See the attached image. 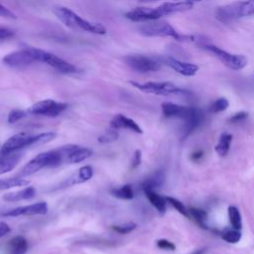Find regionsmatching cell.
<instances>
[{"instance_id":"1","label":"cell","mask_w":254,"mask_h":254,"mask_svg":"<svg viewBox=\"0 0 254 254\" xmlns=\"http://www.w3.org/2000/svg\"><path fill=\"white\" fill-rule=\"evenodd\" d=\"M193 6L192 2L178 1V2H164L155 8L137 7L127 11L124 16L133 22H147L158 20L164 16L172 15L179 12L190 10Z\"/></svg>"},{"instance_id":"2","label":"cell","mask_w":254,"mask_h":254,"mask_svg":"<svg viewBox=\"0 0 254 254\" xmlns=\"http://www.w3.org/2000/svg\"><path fill=\"white\" fill-rule=\"evenodd\" d=\"M54 13L57 18L64 23L66 27L77 30V31H84L96 35H104L106 34V29L103 25L99 23L90 22L78 16L72 10L66 7H55Z\"/></svg>"},{"instance_id":"3","label":"cell","mask_w":254,"mask_h":254,"mask_svg":"<svg viewBox=\"0 0 254 254\" xmlns=\"http://www.w3.org/2000/svg\"><path fill=\"white\" fill-rule=\"evenodd\" d=\"M141 35L145 37H169L180 42H194L195 38L190 35L178 33L172 25L165 21H147L138 28Z\"/></svg>"},{"instance_id":"4","label":"cell","mask_w":254,"mask_h":254,"mask_svg":"<svg viewBox=\"0 0 254 254\" xmlns=\"http://www.w3.org/2000/svg\"><path fill=\"white\" fill-rule=\"evenodd\" d=\"M254 15V0H237L220 6L215 10V17L222 23Z\"/></svg>"},{"instance_id":"5","label":"cell","mask_w":254,"mask_h":254,"mask_svg":"<svg viewBox=\"0 0 254 254\" xmlns=\"http://www.w3.org/2000/svg\"><path fill=\"white\" fill-rule=\"evenodd\" d=\"M199 47L209 53H211L215 58H217L225 66L233 69V70H239L244 68L247 65V58L243 55H237L228 53L221 48L209 44L206 41H202L199 43Z\"/></svg>"},{"instance_id":"6","label":"cell","mask_w":254,"mask_h":254,"mask_svg":"<svg viewBox=\"0 0 254 254\" xmlns=\"http://www.w3.org/2000/svg\"><path fill=\"white\" fill-rule=\"evenodd\" d=\"M135 88L145 92L156 95H188L190 91L180 88L172 82L169 81H147V82H137L129 81Z\"/></svg>"},{"instance_id":"7","label":"cell","mask_w":254,"mask_h":254,"mask_svg":"<svg viewBox=\"0 0 254 254\" xmlns=\"http://www.w3.org/2000/svg\"><path fill=\"white\" fill-rule=\"evenodd\" d=\"M62 161H63V156L58 149L40 153L35 158H33L28 164L24 166V168L22 169L21 175L22 176L33 175L45 167L58 166L62 163Z\"/></svg>"},{"instance_id":"8","label":"cell","mask_w":254,"mask_h":254,"mask_svg":"<svg viewBox=\"0 0 254 254\" xmlns=\"http://www.w3.org/2000/svg\"><path fill=\"white\" fill-rule=\"evenodd\" d=\"M39 52L40 49L36 48H27L12 52L6 55L2 62L4 64L14 67V68H22L26 67L36 62H39Z\"/></svg>"},{"instance_id":"9","label":"cell","mask_w":254,"mask_h":254,"mask_svg":"<svg viewBox=\"0 0 254 254\" xmlns=\"http://www.w3.org/2000/svg\"><path fill=\"white\" fill-rule=\"evenodd\" d=\"M66 107L67 104L64 102H58L53 99H45L34 103L28 108L27 112L34 115L56 117L60 115Z\"/></svg>"},{"instance_id":"10","label":"cell","mask_w":254,"mask_h":254,"mask_svg":"<svg viewBox=\"0 0 254 254\" xmlns=\"http://www.w3.org/2000/svg\"><path fill=\"white\" fill-rule=\"evenodd\" d=\"M125 64L133 70L138 72H152L160 69L161 64L156 60L142 56V55H130L124 58Z\"/></svg>"},{"instance_id":"11","label":"cell","mask_w":254,"mask_h":254,"mask_svg":"<svg viewBox=\"0 0 254 254\" xmlns=\"http://www.w3.org/2000/svg\"><path fill=\"white\" fill-rule=\"evenodd\" d=\"M39 62L45 63L46 64L52 66L53 68L64 74H70L76 72V67L72 64L43 50H40L39 52Z\"/></svg>"},{"instance_id":"12","label":"cell","mask_w":254,"mask_h":254,"mask_svg":"<svg viewBox=\"0 0 254 254\" xmlns=\"http://www.w3.org/2000/svg\"><path fill=\"white\" fill-rule=\"evenodd\" d=\"M33 141H34V136L25 133V132H21V133H17L15 135H13L12 137H10L2 146L0 154L2 156H6V155H10L11 153L22 149L24 147H28V146H32L33 145Z\"/></svg>"},{"instance_id":"13","label":"cell","mask_w":254,"mask_h":254,"mask_svg":"<svg viewBox=\"0 0 254 254\" xmlns=\"http://www.w3.org/2000/svg\"><path fill=\"white\" fill-rule=\"evenodd\" d=\"M63 156V160L67 163L74 164L88 159L92 155V151L88 148L77 145H66L58 149Z\"/></svg>"},{"instance_id":"14","label":"cell","mask_w":254,"mask_h":254,"mask_svg":"<svg viewBox=\"0 0 254 254\" xmlns=\"http://www.w3.org/2000/svg\"><path fill=\"white\" fill-rule=\"evenodd\" d=\"M48 212V204L44 201L37 203L19 206L13 209H10L6 212H3V216H20V215H38L46 214Z\"/></svg>"},{"instance_id":"15","label":"cell","mask_w":254,"mask_h":254,"mask_svg":"<svg viewBox=\"0 0 254 254\" xmlns=\"http://www.w3.org/2000/svg\"><path fill=\"white\" fill-rule=\"evenodd\" d=\"M163 61H164L165 64H167L169 67H171L178 73L185 75V76H192L198 70V65L191 64V63L182 62L173 57H166V58H164Z\"/></svg>"},{"instance_id":"16","label":"cell","mask_w":254,"mask_h":254,"mask_svg":"<svg viewBox=\"0 0 254 254\" xmlns=\"http://www.w3.org/2000/svg\"><path fill=\"white\" fill-rule=\"evenodd\" d=\"M162 107V111L165 117H177V118H181V119H185L191 111L192 107H189V106H183V105H179L173 102H164L161 105Z\"/></svg>"},{"instance_id":"17","label":"cell","mask_w":254,"mask_h":254,"mask_svg":"<svg viewBox=\"0 0 254 254\" xmlns=\"http://www.w3.org/2000/svg\"><path fill=\"white\" fill-rule=\"evenodd\" d=\"M110 126L113 129H121V128H125V129H129L131 131H134L136 133H142V129L140 128V126L131 118L126 117L123 114H117L115 115L111 121H110Z\"/></svg>"},{"instance_id":"18","label":"cell","mask_w":254,"mask_h":254,"mask_svg":"<svg viewBox=\"0 0 254 254\" xmlns=\"http://www.w3.org/2000/svg\"><path fill=\"white\" fill-rule=\"evenodd\" d=\"M203 119V113L200 109H197L193 107L192 112L184 120L185 125H184V137H188L193 130H195L200 123L202 122Z\"/></svg>"},{"instance_id":"19","label":"cell","mask_w":254,"mask_h":254,"mask_svg":"<svg viewBox=\"0 0 254 254\" xmlns=\"http://www.w3.org/2000/svg\"><path fill=\"white\" fill-rule=\"evenodd\" d=\"M35 194H36L35 188L27 187L21 190L5 193L3 195V199L8 202H14V201H20L25 199H31L35 196Z\"/></svg>"},{"instance_id":"20","label":"cell","mask_w":254,"mask_h":254,"mask_svg":"<svg viewBox=\"0 0 254 254\" xmlns=\"http://www.w3.org/2000/svg\"><path fill=\"white\" fill-rule=\"evenodd\" d=\"M165 183V174L162 171H156L150 177H148L142 183L143 190H154L157 188H160Z\"/></svg>"},{"instance_id":"21","label":"cell","mask_w":254,"mask_h":254,"mask_svg":"<svg viewBox=\"0 0 254 254\" xmlns=\"http://www.w3.org/2000/svg\"><path fill=\"white\" fill-rule=\"evenodd\" d=\"M28 250V242L23 236H15L8 242V254H25Z\"/></svg>"},{"instance_id":"22","label":"cell","mask_w":254,"mask_h":254,"mask_svg":"<svg viewBox=\"0 0 254 254\" xmlns=\"http://www.w3.org/2000/svg\"><path fill=\"white\" fill-rule=\"evenodd\" d=\"M145 195L151 202V204L161 213L164 214L167 209V200L165 197L161 196L154 190H145Z\"/></svg>"},{"instance_id":"23","label":"cell","mask_w":254,"mask_h":254,"mask_svg":"<svg viewBox=\"0 0 254 254\" xmlns=\"http://www.w3.org/2000/svg\"><path fill=\"white\" fill-rule=\"evenodd\" d=\"M92 177H93V169L90 166H83L77 171L76 175H74L73 178L70 179V182L68 183V185L81 184L89 181Z\"/></svg>"},{"instance_id":"24","label":"cell","mask_w":254,"mask_h":254,"mask_svg":"<svg viewBox=\"0 0 254 254\" xmlns=\"http://www.w3.org/2000/svg\"><path fill=\"white\" fill-rule=\"evenodd\" d=\"M232 135L229 133H222L220 135L219 141L215 146V152L219 155V156H226L229 149H230V145H231V141H232Z\"/></svg>"},{"instance_id":"25","label":"cell","mask_w":254,"mask_h":254,"mask_svg":"<svg viewBox=\"0 0 254 254\" xmlns=\"http://www.w3.org/2000/svg\"><path fill=\"white\" fill-rule=\"evenodd\" d=\"M19 156L6 155L0 159V176L12 171L18 164Z\"/></svg>"},{"instance_id":"26","label":"cell","mask_w":254,"mask_h":254,"mask_svg":"<svg viewBox=\"0 0 254 254\" xmlns=\"http://www.w3.org/2000/svg\"><path fill=\"white\" fill-rule=\"evenodd\" d=\"M188 216H190L201 228H207L205 224V221L207 219V213L205 210L196 207H190L188 208Z\"/></svg>"},{"instance_id":"27","label":"cell","mask_w":254,"mask_h":254,"mask_svg":"<svg viewBox=\"0 0 254 254\" xmlns=\"http://www.w3.org/2000/svg\"><path fill=\"white\" fill-rule=\"evenodd\" d=\"M29 184H30V181L22 178H11V179L0 180V190H8L16 187H26Z\"/></svg>"},{"instance_id":"28","label":"cell","mask_w":254,"mask_h":254,"mask_svg":"<svg viewBox=\"0 0 254 254\" xmlns=\"http://www.w3.org/2000/svg\"><path fill=\"white\" fill-rule=\"evenodd\" d=\"M228 218L231 226L234 229L240 230L242 228V219H241V214L238 210V208L234 205L228 206Z\"/></svg>"},{"instance_id":"29","label":"cell","mask_w":254,"mask_h":254,"mask_svg":"<svg viewBox=\"0 0 254 254\" xmlns=\"http://www.w3.org/2000/svg\"><path fill=\"white\" fill-rule=\"evenodd\" d=\"M111 193L121 199H132L134 196L132 186L131 185H125L123 187L113 189L111 190Z\"/></svg>"},{"instance_id":"30","label":"cell","mask_w":254,"mask_h":254,"mask_svg":"<svg viewBox=\"0 0 254 254\" xmlns=\"http://www.w3.org/2000/svg\"><path fill=\"white\" fill-rule=\"evenodd\" d=\"M241 232L238 229H225L224 231H222L221 233V238L226 241L227 243H231V244H235L237 242L240 241L241 239Z\"/></svg>"},{"instance_id":"31","label":"cell","mask_w":254,"mask_h":254,"mask_svg":"<svg viewBox=\"0 0 254 254\" xmlns=\"http://www.w3.org/2000/svg\"><path fill=\"white\" fill-rule=\"evenodd\" d=\"M229 106V102L226 98L224 97H220L218 99H216L215 101H213L210 106H209V111L212 113H218V112H222L224 110H226Z\"/></svg>"},{"instance_id":"32","label":"cell","mask_w":254,"mask_h":254,"mask_svg":"<svg viewBox=\"0 0 254 254\" xmlns=\"http://www.w3.org/2000/svg\"><path fill=\"white\" fill-rule=\"evenodd\" d=\"M56 135L57 134L55 132H45V133L38 134V135L34 136L33 145H35V144H46L48 142H51L52 140L55 139Z\"/></svg>"},{"instance_id":"33","label":"cell","mask_w":254,"mask_h":254,"mask_svg":"<svg viewBox=\"0 0 254 254\" xmlns=\"http://www.w3.org/2000/svg\"><path fill=\"white\" fill-rule=\"evenodd\" d=\"M118 132L115 131V129L113 130H108L105 133H103L102 135H100L98 137V142L101 144H107V143H111L114 142L118 139Z\"/></svg>"},{"instance_id":"34","label":"cell","mask_w":254,"mask_h":254,"mask_svg":"<svg viewBox=\"0 0 254 254\" xmlns=\"http://www.w3.org/2000/svg\"><path fill=\"white\" fill-rule=\"evenodd\" d=\"M165 198L167 202H169L173 207H175L181 214H183L184 216H188V209L186 208V206L183 204L182 201L172 196H166Z\"/></svg>"},{"instance_id":"35","label":"cell","mask_w":254,"mask_h":254,"mask_svg":"<svg viewBox=\"0 0 254 254\" xmlns=\"http://www.w3.org/2000/svg\"><path fill=\"white\" fill-rule=\"evenodd\" d=\"M26 115H27V112H25L24 110H21V109H13V110H11V111L9 112L7 120H8V122H9L10 124H13V123L19 121L20 119L24 118Z\"/></svg>"},{"instance_id":"36","label":"cell","mask_w":254,"mask_h":254,"mask_svg":"<svg viewBox=\"0 0 254 254\" xmlns=\"http://www.w3.org/2000/svg\"><path fill=\"white\" fill-rule=\"evenodd\" d=\"M112 228L119 234H127L136 228V223L127 222V223H124L121 225H114Z\"/></svg>"},{"instance_id":"37","label":"cell","mask_w":254,"mask_h":254,"mask_svg":"<svg viewBox=\"0 0 254 254\" xmlns=\"http://www.w3.org/2000/svg\"><path fill=\"white\" fill-rule=\"evenodd\" d=\"M157 246L160 249H164V250H170V251H174L176 249V246L173 242L167 240V239H159L157 241Z\"/></svg>"},{"instance_id":"38","label":"cell","mask_w":254,"mask_h":254,"mask_svg":"<svg viewBox=\"0 0 254 254\" xmlns=\"http://www.w3.org/2000/svg\"><path fill=\"white\" fill-rule=\"evenodd\" d=\"M14 37V32L8 28L0 27V41H7Z\"/></svg>"},{"instance_id":"39","label":"cell","mask_w":254,"mask_h":254,"mask_svg":"<svg viewBox=\"0 0 254 254\" xmlns=\"http://www.w3.org/2000/svg\"><path fill=\"white\" fill-rule=\"evenodd\" d=\"M247 117H248V113H247V112H245V111H240V112L235 113L234 115H232V116L228 119V121H229L230 123H238V122H240V121L245 120Z\"/></svg>"},{"instance_id":"40","label":"cell","mask_w":254,"mask_h":254,"mask_svg":"<svg viewBox=\"0 0 254 254\" xmlns=\"http://www.w3.org/2000/svg\"><path fill=\"white\" fill-rule=\"evenodd\" d=\"M0 17L7 18V19H16L17 16L10 11L8 8H6L4 5L0 4Z\"/></svg>"},{"instance_id":"41","label":"cell","mask_w":254,"mask_h":254,"mask_svg":"<svg viewBox=\"0 0 254 254\" xmlns=\"http://www.w3.org/2000/svg\"><path fill=\"white\" fill-rule=\"evenodd\" d=\"M141 157H142L141 151L140 150H136L134 155H133V159H132V163H131V168L132 169H135V168H137L140 165Z\"/></svg>"},{"instance_id":"42","label":"cell","mask_w":254,"mask_h":254,"mask_svg":"<svg viewBox=\"0 0 254 254\" xmlns=\"http://www.w3.org/2000/svg\"><path fill=\"white\" fill-rule=\"evenodd\" d=\"M10 226L4 222V221H0V238L5 236L6 234H8L10 232Z\"/></svg>"},{"instance_id":"43","label":"cell","mask_w":254,"mask_h":254,"mask_svg":"<svg viewBox=\"0 0 254 254\" xmlns=\"http://www.w3.org/2000/svg\"><path fill=\"white\" fill-rule=\"evenodd\" d=\"M202 156H203V152H202L201 150H198V151L193 152V153L190 155V158H191L192 161H198Z\"/></svg>"},{"instance_id":"44","label":"cell","mask_w":254,"mask_h":254,"mask_svg":"<svg viewBox=\"0 0 254 254\" xmlns=\"http://www.w3.org/2000/svg\"><path fill=\"white\" fill-rule=\"evenodd\" d=\"M205 252V248H201V249H197L194 252H192L191 254H204Z\"/></svg>"},{"instance_id":"45","label":"cell","mask_w":254,"mask_h":254,"mask_svg":"<svg viewBox=\"0 0 254 254\" xmlns=\"http://www.w3.org/2000/svg\"><path fill=\"white\" fill-rule=\"evenodd\" d=\"M143 2H151V1H157V0H140ZM184 1H189V2H197V1H201V0H184Z\"/></svg>"}]
</instances>
